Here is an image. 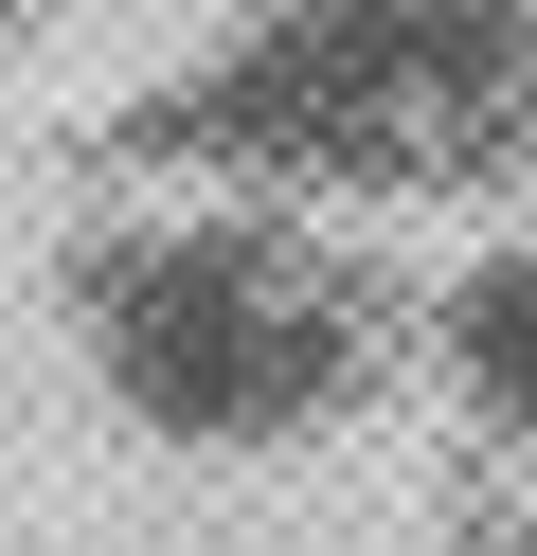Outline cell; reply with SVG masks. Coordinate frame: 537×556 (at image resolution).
I'll return each instance as SVG.
<instances>
[{
	"label": "cell",
	"instance_id": "obj_1",
	"mask_svg": "<svg viewBox=\"0 0 537 556\" xmlns=\"http://www.w3.org/2000/svg\"><path fill=\"white\" fill-rule=\"evenodd\" d=\"M465 341H484V377L520 359V395H537V269H484V305H465Z\"/></svg>",
	"mask_w": 537,
	"mask_h": 556
}]
</instances>
